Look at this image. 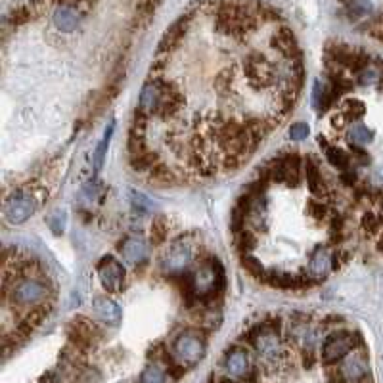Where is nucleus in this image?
I'll return each mask as SVG.
<instances>
[{
    "label": "nucleus",
    "mask_w": 383,
    "mask_h": 383,
    "mask_svg": "<svg viewBox=\"0 0 383 383\" xmlns=\"http://www.w3.org/2000/svg\"><path fill=\"white\" fill-rule=\"evenodd\" d=\"M223 288H225V271L218 261L199 266L190 280L192 295H196L198 299L217 295Z\"/></svg>",
    "instance_id": "1"
},
{
    "label": "nucleus",
    "mask_w": 383,
    "mask_h": 383,
    "mask_svg": "<svg viewBox=\"0 0 383 383\" xmlns=\"http://www.w3.org/2000/svg\"><path fill=\"white\" fill-rule=\"evenodd\" d=\"M175 358L182 363L184 366H194L199 363L205 355V339L204 336L196 330L182 331L172 345Z\"/></svg>",
    "instance_id": "2"
},
{
    "label": "nucleus",
    "mask_w": 383,
    "mask_h": 383,
    "mask_svg": "<svg viewBox=\"0 0 383 383\" xmlns=\"http://www.w3.org/2000/svg\"><path fill=\"white\" fill-rule=\"evenodd\" d=\"M39 209V201L31 192H16L4 204V218L10 225H21Z\"/></svg>",
    "instance_id": "3"
},
{
    "label": "nucleus",
    "mask_w": 383,
    "mask_h": 383,
    "mask_svg": "<svg viewBox=\"0 0 383 383\" xmlns=\"http://www.w3.org/2000/svg\"><path fill=\"white\" fill-rule=\"evenodd\" d=\"M358 345L357 336L350 334V331H337L331 334L326 343L322 347V360L326 364L337 363V360H343L347 355H350V350L355 349Z\"/></svg>",
    "instance_id": "4"
},
{
    "label": "nucleus",
    "mask_w": 383,
    "mask_h": 383,
    "mask_svg": "<svg viewBox=\"0 0 383 383\" xmlns=\"http://www.w3.org/2000/svg\"><path fill=\"white\" fill-rule=\"evenodd\" d=\"M48 285L42 280H33L27 278L21 280L20 284L13 285L12 290V301L18 307H31V305L40 303L42 299H47Z\"/></svg>",
    "instance_id": "5"
},
{
    "label": "nucleus",
    "mask_w": 383,
    "mask_h": 383,
    "mask_svg": "<svg viewBox=\"0 0 383 383\" xmlns=\"http://www.w3.org/2000/svg\"><path fill=\"white\" fill-rule=\"evenodd\" d=\"M192 263V247L184 240H177L175 244L163 253L161 257V269L167 274H179Z\"/></svg>",
    "instance_id": "6"
},
{
    "label": "nucleus",
    "mask_w": 383,
    "mask_h": 383,
    "mask_svg": "<svg viewBox=\"0 0 383 383\" xmlns=\"http://www.w3.org/2000/svg\"><path fill=\"white\" fill-rule=\"evenodd\" d=\"M253 345L264 360L276 363L282 357V341L272 328H259L253 336Z\"/></svg>",
    "instance_id": "7"
},
{
    "label": "nucleus",
    "mask_w": 383,
    "mask_h": 383,
    "mask_svg": "<svg viewBox=\"0 0 383 383\" xmlns=\"http://www.w3.org/2000/svg\"><path fill=\"white\" fill-rule=\"evenodd\" d=\"M98 276L107 291H119L125 282V269L113 257H104L98 264Z\"/></svg>",
    "instance_id": "8"
},
{
    "label": "nucleus",
    "mask_w": 383,
    "mask_h": 383,
    "mask_svg": "<svg viewBox=\"0 0 383 383\" xmlns=\"http://www.w3.org/2000/svg\"><path fill=\"white\" fill-rule=\"evenodd\" d=\"M339 376L347 383H357L368 376V360L363 353H350L339 366Z\"/></svg>",
    "instance_id": "9"
},
{
    "label": "nucleus",
    "mask_w": 383,
    "mask_h": 383,
    "mask_svg": "<svg viewBox=\"0 0 383 383\" xmlns=\"http://www.w3.org/2000/svg\"><path fill=\"white\" fill-rule=\"evenodd\" d=\"M225 368L232 377H245L249 374V370H252L249 353L242 349V347H234V349L226 355Z\"/></svg>",
    "instance_id": "10"
},
{
    "label": "nucleus",
    "mask_w": 383,
    "mask_h": 383,
    "mask_svg": "<svg viewBox=\"0 0 383 383\" xmlns=\"http://www.w3.org/2000/svg\"><path fill=\"white\" fill-rule=\"evenodd\" d=\"M94 317L98 318L100 322L107 324V326H119L121 322V309L119 305L107 297H96L93 301Z\"/></svg>",
    "instance_id": "11"
},
{
    "label": "nucleus",
    "mask_w": 383,
    "mask_h": 383,
    "mask_svg": "<svg viewBox=\"0 0 383 383\" xmlns=\"http://www.w3.org/2000/svg\"><path fill=\"white\" fill-rule=\"evenodd\" d=\"M331 266H334L331 253L324 247H318L317 252L311 253V259H309V276L312 280H322V278L328 276Z\"/></svg>",
    "instance_id": "12"
},
{
    "label": "nucleus",
    "mask_w": 383,
    "mask_h": 383,
    "mask_svg": "<svg viewBox=\"0 0 383 383\" xmlns=\"http://www.w3.org/2000/svg\"><path fill=\"white\" fill-rule=\"evenodd\" d=\"M121 253L129 264H142L148 259V245L142 238H126L121 245Z\"/></svg>",
    "instance_id": "13"
},
{
    "label": "nucleus",
    "mask_w": 383,
    "mask_h": 383,
    "mask_svg": "<svg viewBox=\"0 0 383 383\" xmlns=\"http://www.w3.org/2000/svg\"><path fill=\"white\" fill-rule=\"evenodd\" d=\"M69 336L81 347H88L94 341V328L86 320H77V322H73Z\"/></svg>",
    "instance_id": "14"
},
{
    "label": "nucleus",
    "mask_w": 383,
    "mask_h": 383,
    "mask_svg": "<svg viewBox=\"0 0 383 383\" xmlns=\"http://www.w3.org/2000/svg\"><path fill=\"white\" fill-rule=\"evenodd\" d=\"M307 182H309V188L314 196H320V198L326 196V184H324L318 163L312 158L307 159Z\"/></svg>",
    "instance_id": "15"
},
{
    "label": "nucleus",
    "mask_w": 383,
    "mask_h": 383,
    "mask_svg": "<svg viewBox=\"0 0 383 383\" xmlns=\"http://www.w3.org/2000/svg\"><path fill=\"white\" fill-rule=\"evenodd\" d=\"M318 142H320V146L324 148V152H326V158H328V161H330L331 165L337 167V169H341V171H347V169H349L350 158L343 152V150H339V148H334V146H328V144H326V140H324L322 136L318 139Z\"/></svg>",
    "instance_id": "16"
},
{
    "label": "nucleus",
    "mask_w": 383,
    "mask_h": 383,
    "mask_svg": "<svg viewBox=\"0 0 383 383\" xmlns=\"http://www.w3.org/2000/svg\"><path fill=\"white\" fill-rule=\"evenodd\" d=\"M331 98H334V93H331L330 85H324L320 81L314 83V90H312V102H314V107H317L320 113L328 112V107L331 104Z\"/></svg>",
    "instance_id": "17"
},
{
    "label": "nucleus",
    "mask_w": 383,
    "mask_h": 383,
    "mask_svg": "<svg viewBox=\"0 0 383 383\" xmlns=\"http://www.w3.org/2000/svg\"><path fill=\"white\" fill-rule=\"evenodd\" d=\"M364 112H366V106H364L363 102L357 98H349L345 100L343 106H341V115H343L345 119L355 121L358 117H363Z\"/></svg>",
    "instance_id": "18"
},
{
    "label": "nucleus",
    "mask_w": 383,
    "mask_h": 383,
    "mask_svg": "<svg viewBox=\"0 0 383 383\" xmlns=\"http://www.w3.org/2000/svg\"><path fill=\"white\" fill-rule=\"evenodd\" d=\"M242 263H244V266L247 269V271L252 272L253 276L259 278V280H263V282H266L269 272L264 271L263 264H261V261H259L257 257H253L252 253H245V255H242Z\"/></svg>",
    "instance_id": "19"
},
{
    "label": "nucleus",
    "mask_w": 383,
    "mask_h": 383,
    "mask_svg": "<svg viewBox=\"0 0 383 383\" xmlns=\"http://www.w3.org/2000/svg\"><path fill=\"white\" fill-rule=\"evenodd\" d=\"M372 139H374V134H372V131L368 129V126H364V125H355L349 132L350 144H355V146L370 144Z\"/></svg>",
    "instance_id": "20"
},
{
    "label": "nucleus",
    "mask_w": 383,
    "mask_h": 383,
    "mask_svg": "<svg viewBox=\"0 0 383 383\" xmlns=\"http://www.w3.org/2000/svg\"><path fill=\"white\" fill-rule=\"evenodd\" d=\"M140 383H167L165 372L161 370V366H158V364H150L142 372Z\"/></svg>",
    "instance_id": "21"
},
{
    "label": "nucleus",
    "mask_w": 383,
    "mask_h": 383,
    "mask_svg": "<svg viewBox=\"0 0 383 383\" xmlns=\"http://www.w3.org/2000/svg\"><path fill=\"white\" fill-rule=\"evenodd\" d=\"M112 132H113V123L110 126H107V131L106 134H104V140L100 142L98 146V152H96V161H94V167H96V171H98L100 167H102V163H104V155H106V150H107V146H110V139H112Z\"/></svg>",
    "instance_id": "22"
},
{
    "label": "nucleus",
    "mask_w": 383,
    "mask_h": 383,
    "mask_svg": "<svg viewBox=\"0 0 383 383\" xmlns=\"http://www.w3.org/2000/svg\"><path fill=\"white\" fill-rule=\"evenodd\" d=\"M129 196H131L132 205L140 209V211H152V201L146 198L144 194H140L136 190H129Z\"/></svg>",
    "instance_id": "23"
},
{
    "label": "nucleus",
    "mask_w": 383,
    "mask_h": 383,
    "mask_svg": "<svg viewBox=\"0 0 383 383\" xmlns=\"http://www.w3.org/2000/svg\"><path fill=\"white\" fill-rule=\"evenodd\" d=\"M165 236H167L165 220H163L161 217L155 218L152 225V242L153 244H161V242L165 240Z\"/></svg>",
    "instance_id": "24"
},
{
    "label": "nucleus",
    "mask_w": 383,
    "mask_h": 383,
    "mask_svg": "<svg viewBox=\"0 0 383 383\" xmlns=\"http://www.w3.org/2000/svg\"><path fill=\"white\" fill-rule=\"evenodd\" d=\"M48 225H50V228L54 230V234H61L64 228H66V213H54L52 217L48 218Z\"/></svg>",
    "instance_id": "25"
},
{
    "label": "nucleus",
    "mask_w": 383,
    "mask_h": 383,
    "mask_svg": "<svg viewBox=\"0 0 383 383\" xmlns=\"http://www.w3.org/2000/svg\"><path fill=\"white\" fill-rule=\"evenodd\" d=\"M290 136H291V140H305L307 136H309V125H305V123L293 125L290 129Z\"/></svg>",
    "instance_id": "26"
},
{
    "label": "nucleus",
    "mask_w": 383,
    "mask_h": 383,
    "mask_svg": "<svg viewBox=\"0 0 383 383\" xmlns=\"http://www.w3.org/2000/svg\"><path fill=\"white\" fill-rule=\"evenodd\" d=\"M253 245H255V238H253L252 232H240V249L252 252Z\"/></svg>",
    "instance_id": "27"
},
{
    "label": "nucleus",
    "mask_w": 383,
    "mask_h": 383,
    "mask_svg": "<svg viewBox=\"0 0 383 383\" xmlns=\"http://www.w3.org/2000/svg\"><path fill=\"white\" fill-rule=\"evenodd\" d=\"M309 211H311V215L314 218H324L328 215V207L320 204V201H311V204H309Z\"/></svg>",
    "instance_id": "28"
},
{
    "label": "nucleus",
    "mask_w": 383,
    "mask_h": 383,
    "mask_svg": "<svg viewBox=\"0 0 383 383\" xmlns=\"http://www.w3.org/2000/svg\"><path fill=\"white\" fill-rule=\"evenodd\" d=\"M77 383H102V377H100V374L96 370H85L81 372Z\"/></svg>",
    "instance_id": "29"
},
{
    "label": "nucleus",
    "mask_w": 383,
    "mask_h": 383,
    "mask_svg": "<svg viewBox=\"0 0 383 383\" xmlns=\"http://www.w3.org/2000/svg\"><path fill=\"white\" fill-rule=\"evenodd\" d=\"M363 226H364V230L376 232L377 226H379V220L376 218V215H372V213H366V215H364V218H363Z\"/></svg>",
    "instance_id": "30"
},
{
    "label": "nucleus",
    "mask_w": 383,
    "mask_h": 383,
    "mask_svg": "<svg viewBox=\"0 0 383 383\" xmlns=\"http://www.w3.org/2000/svg\"><path fill=\"white\" fill-rule=\"evenodd\" d=\"M374 179H376L377 184L383 186V167H382V169H377V171H376V177H374Z\"/></svg>",
    "instance_id": "31"
},
{
    "label": "nucleus",
    "mask_w": 383,
    "mask_h": 383,
    "mask_svg": "<svg viewBox=\"0 0 383 383\" xmlns=\"http://www.w3.org/2000/svg\"><path fill=\"white\" fill-rule=\"evenodd\" d=\"M220 383H236V382H232V379H228V377H226V379H223Z\"/></svg>",
    "instance_id": "32"
}]
</instances>
